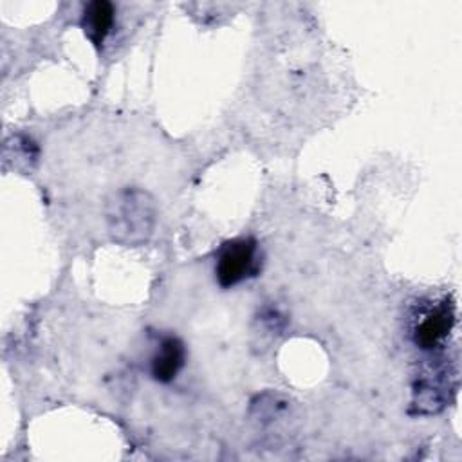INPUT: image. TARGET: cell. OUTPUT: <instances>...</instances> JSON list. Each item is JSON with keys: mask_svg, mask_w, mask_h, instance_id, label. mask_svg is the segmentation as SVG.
Segmentation results:
<instances>
[{"mask_svg": "<svg viewBox=\"0 0 462 462\" xmlns=\"http://www.w3.org/2000/svg\"><path fill=\"white\" fill-rule=\"evenodd\" d=\"M457 312L449 296L420 301L410 318V337L424 352H437L448 345Z\"/></svg>", "mask_w": 462, "mask_h": 462, "instance_id": "cell-1", "label": "cell"}, {"mask_svg": "<svg viewBox=\"0 0 462 462\" xmlns=\"http://www.w3.org/2000/svg\"><path fill=\"white\" fill-rule=\"evenodd\" d=\"M258 271L260 253L253 236L233 238L220 245L215 260V280L220 287H235L244 280L256 276Z\"/></svg>", "mask_w": 462, "mask_h": 462, "instance_id": "cell-2", "label": "cell"}, {"mask_svg": "<svg viewBox=\"0 0 462 462\" xmlns=\"http://www.w3.org/2000/svg\"><path fill=\"white\" fill-rule=\"evenodd\" d=\"M110 229L126 242L144 240L153 224V206L143 191H125L110 213Z\"/></svg>", "mask_w": 462, "mask_h": 462, "instance_id": "cell-3", "label": "cell"}, {"mask_svg": "<svg viewBox=\"0 0 462 462\" xmlns=\"http://www.w3.org/2000/svg\"><path fill=\"white\" fill-rule=\"evenodd\" d=\"M186 363L184 343L175 336H166L159 341L152 359L150 374L159 383H171Z\"/></svg>", "mask_w": 462, "mask_h": 462, "instance_id": "cell-4", "label": "cell"}, {"mask_svg": "<svg viewBox=\"0 0 462 462\" xmlns=\"http://www.w3.org/2000/svg\"><path fill=\"white\" fill-rule=\"evenodd\" d=\"M116 22V7L106 0H94L83 7L81 29L94 47H101L112 32Z\"/></svg>", "mask_w": 462, "mask_h": 462, "instance_id": "cell-5", "label": "cell"}]
</instances>
